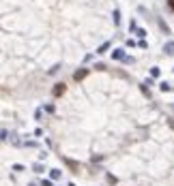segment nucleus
<instances>
[{
    "label": "nucleus",
    "mask_w": 174,
    "mask_h": 186,
    "mask_svg": "<svg viewBox=\"0 0 174 186\" xmlns=\"http://www.w3.org/2000/svg\"><path fill=\"white\" fill-rule=\"evenodd\" d=\"M125 58H127V56H125V49L118 47V49H114V51H112V60H125Z\"/></svg>",
    "instance_id": "obj_1"
},
{
    "label": "nucleus",
    "mask_w": 174,
    "mask_h": 186,
    "mask_svg": "<svg viewBox=\"0 0 174 186\" xmlns=\"http://www.w3.org/2000/svg\"><path fill=\"white\" fill-rule=\"evenodd\" d=\"M164 54H168V56H172L174 54V41H168L164 45Z\"/></svg>",
    "instance_id": "obj_2"
},
{
    "label": "nucleus",
    "mask_w": 174,
    "mask_h": 186,
    "mask_svg": "<svg viewBox=\"0 0 174 186\" xmlns=\"http://www.w3.org/2000/svg\"><path fill=\"white\" fill-rule=\"evenodd\" d=\"M60 176H62L60 169H50V178L52 180H60Z\"/></svg>",
    "instance_id": "obj_3"
},
{
    "label": "nucleus",
    "mask_w": 174,
    "mask_h": 186,
    "mask_svg": "<svg viewBox=\"0 0 174 186\" xmlns=\"http://www.w3.org/2000/svg\"><path fill=\"white\" fill-rule=\"evenodd\" d=\"M86 73H88V71H86V69H82V71H75V75H73V77H75V79L80 81V79H84V77H86Z\"/></svg>",
    "instance_id": "obj_4"
},
{
    "label": "nucleus",
    "mask_w": 174,
    "mask_h": 186,
    "mask_svg": "<svg viewBox=\"0 0 174 186\" xmlns=\"http://www.w3.org/2000/svg\"><path fill=\"white\" fill-rule=\"evenodd\" d=\"M159 90H161V92H170V90H172V86L168 84V81H161V84H159Z\"/></svg>",
    "instance_id": "obj_5"
},
{
    "label": "nucleus",
    "mask_w": 174,
    "mask_h": 186,
    "mask_svg": "<svg viewBox=\"0 0 174 186\" xmlns=\"http://www.w3.org/2000/svg\"><path fill=\"white\" fill-rule=\"evenodd\" d=\"M107 49H110V43H107V41H105V43H103V45H101L99 49H97V54H105V51H107Z\"/></svg>",
    "instance_id": "obj_6"
},
{
    "label": "nucleus",
    "mask_w": 174,
    "mask_h": 186,
    "mask_svg": "<svg viewBox=\"0 0 174 186\" xmlns=\"http://www.w3.org/2000/svg\"><path fill=\"white\" fill-rule=\"evenodd\" d=\"M159 73H161L159 67H153V69H150V77H159Z\"/></svg>",
    "instance_id": "obj_7"
},
{
    "label": "nucleus",
    "mask_w": 174,
    "mask_h": 186,
    "mask_svg": "<svg viewBox=\"0 0 174 186\" xmlns=\"http://www.w3.org/2000/svg\"><path fill=\"white\" fill-rule=\"evenodd\" d=\"M32 169H35V173H43V165H41V163H35Z\"/></svg>",
    "instance_id": "obj_8"
},
{
    "label": "nucleus",
    "mask_w": 174,
    "mask_h": 186,
    "mask_svg": "<svg viewBox=\"0 0 174 186\" xmlns=\"http://www.w3.org/2000/svg\"><path fill=\"white\" fill-rule=\"evenodd\" d=\"M112 17H114V24H118V21H121V11H114V13H112Z\"/></svg>",
    "instance_id": "obj_9"
},
{
    "label": "nucleus",
    "mask_w": 174,
    "mask_h": 186,
    "mask_svg": "<svg viewBox=\"0 0 174 186\" xmlns=\"http://www.w3.org/2000/svg\"><path fill=\"white\" fill-rule=\"evenodd\" d=\"M11 169H13V171H24V169H26V167H24V165H19V163H15V165H13V167H11Z\"/></svg>",
    "instance_id": "obj_10"
},
{
    "label": "nucleus",
    "mask_w": 174,
    "mask_h": 186,
    "mask_svg": "<svg viewBox=\"0 0 174 186\" xmlns=\"http://www.w3.org/2000/svg\"><path fill=\"white\" fill-rule=\"evenodd\" d=\"M62 90H64V86H62V84H58V86H56V88H54V94H60V92H62Z\"/></svg>",
    "instance_id": "obj_11"
},
{
    "label": "nucleus",
    "mask_w": 174,
    "mask_h": 186,
    "mask_svg": "<svg viewBox=\"0 0 174 186\" xmlns=\"http://www.w3.org/2000/svg\"><path fill=\"white\" fill-rule=\"evenodd\" d=\"M135 32H138V36H142V39H144V36H146V30H144V28H138V30H135Z\"/></svg>",
    "instance_id": "obj_12"
},
{
    "label": "nucleus",
    "mask_w": 174,
    "mask_h": 186,
    "mask_svg": "<svg viewBox=\"0 0 174 186\" xmlns=\"http://www.w3.org/2000/svg\"><path fill=\"white\" fill-rule=\"evenodd\" d=\"M41 116H43V109H37V113H35V118H37V120H41Z\"/></svg>",
    "instance_id": "obj_13"
},
{
    "label": "nucleus",
    "mask_w": 174,
    "mask_h": 186,
    "mask_svg": "<svg viewBox=\"0 0 174 186\" xmlns=\"http://www.w3.org/2000/svg\"><path fill=\"white\" fill-rule=\"evenodd\" d=\"M7 139H9V130L4 128V130H2V141H7Z\"/></svg>",
    "instance_id": "obj_14"
},
{
    "label": "nucleus",
    "mask_w": 174,
    "mask_h": 186,
    "mask_svg": "<svg viewBox=\"0 0 174 186\" xmlns=\"http://www.w3.org/2000/svg\"><path fill=\"white\" fill-rule=\"evenodd\" d=\"M41 186H52V178H50V180H43Z\"/></svg>",
    "instance_id": "obj_15"
},
{
    "label": "nucleus",
    "mask_w": 174,
    "mask_h": 186,
    "mask_svg": "<svg viewBox=\"0 0 174 186\" xmlns=\"http://www.w3.org/2000/svg\"><path fill=\"white\" fill-rule=\"evenodd\" d=\"M168 7H170V9H174V0H168Z\"/></svg>",
    "instance_id": "obj_16"
},
{
    "label": "nucleus",
    "mask_w": 174,
    "mask_h": 186,
    "mask_svg": "<svg viewBox=\"0 0 174 186\" xmlns=\"http://www.w3.org/2000/svg\"><path fill=\"white\" fill-rule=\"evenodd\" d=\"M67 186H75V184H73V182H69V184H67Z\"/></svg>",
    "instance_id": "obj_17"
},
{
    "label": "nucleus",
    "mask_w": 174,
    "mask_h": 186,
    "mask_svg": "<svg viewBox=\"0 0 174 186\" xmlns=\"http://www.w3.org/2000/svg\"><path fill=\"white\" fill-rule=\"evenodd\" d=\"M172 71H174V69H172Z\"/></svg>",
    "instance_id": "obj_18"
}]
</instances>
